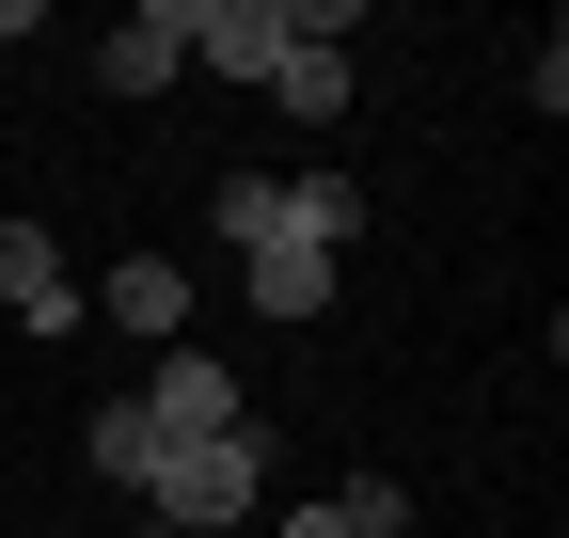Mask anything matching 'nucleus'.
Here are the masks:
<instances>
[{
	"label": "nucleus",
	"mask_w": 569,
	"mask_h": 538,
	"mask_svg": "<svg viewBox=\"0 0 569 538\" xmlns=\"http://www.w3.org/2000/svg\"><path fill=\"white\" fill-rule=\"evenodd\" d=\"M253 491H269V444H253V428H206V444H174L159 476H142V507H159L174 538H238Z\"/></svg>",
	"instance_id": "nucleus-1"
},
{
	"label": "nucleus",
	"mask_w": 569,
	"mask_h": 538,
	"mask_svg": "<svg viewBox=\"0 0 569 538\" xmlns=\"http://www.w3.org/2000/svg\"><path fill=\"white\" fill-rule=\"evenodd\" d=\"M127 412L159 428V459H174V444H206V428H238V365H222V349H142Z\"/></svg>",
	"instance_id": "nucleus-2"
},
{
	"label": "nucleus",
	"mask_w": 569,
	"mask_h": 538,
	"mask_svg": "<svg viewBox=\"0 0 569 538\" xmlns=\"http://www.w3.org/2000/svg\"><path fill=\"white\" fill-rule=\"evenodd\" d=\"M174 32H190V63H222V80H269L284 48H317L301 0H174Z\"/></svg>",
	"instance_id": "nucleus-3"
},
{
	"label": "nucleus",
	"mask_w": 569,
	"mask_h": 538,
	"mask_svg": "<svg viewBox=\"0 0 569 538\" xmlns=\"http://www.w3.org/2000/svg\"><path fill=\"white\" fill-rule=\"evenodd\" d=\"M80 317L142 332V349H190V269H174V253H127V269H96V286H80Z\"/></svg>",
	"instance_id": "nucleus-4"
},
{
	"label": "nucleus",
	"mask_w": 569,
	"mask_h": 538,
	"mask_svg": "<svg viewBox=\"0 0 569 538\" xmlns=\"http://www.w3.org/2000/svg\"><path fill=\"white\" fill-rule=\"evenodd\" d=\"M96 80H111V96H174V80H190L174 0H142V17H111V32H96Z\"/></svg>",
	"instance_id": "nucleus-5"
},
{
	"label": "nucleus",
	"mask_w": 569,
	"mask_h": 538,
	"mask_svg": "<svg viewBox=\"0 0 569 538\" xmlns=\"http://www.w3.org/2000/svg\"><path fill=\"white\" fill-rule=\"evenodd\" d=\"M0 301H17L32 332H63V317H80V269L48 253V222H0Z\"/></svg>",
	"instance_id": "nucleus-6"
},
{
	"label": "nucleus",
	"mask_w": 569,
	"mask_h": 538,
	"mask_svg": "<svg viewBox=\"0 0 569 538\" xmlns=\"http://www.w3.org/2000/svg\"><path fill=\"white\" fill-rule=\"evenodd\" d=\"M238 269H253V317H269V332H301V317H332V253H301V238H253Z\"/></svg>",
	"instance_id": "nucleus-7"
},
{
	"label": "nucleus",
	"mask_w": 569,
	"mask_h": 538,
	"mask_svg": "<svg viewBox=\"0 0 569 538\" xmlns=\"http://www.w3.org/2000/svg\"><path fill=\"white\" fill-rule=\"evenodd\" d=\"M269 96H284V127H348V48H284Z\"/></svg>",
	"instance_id": "nucleus-8"
},
{
	"label": "nucleus",
	"mask_w": 569,
	"mask_h": 538,
	"mask_svg": "<svg viewBox=\"0 0 569 538\" xmlns=\"http://www.w3.org/2000/svg\"><path fill=\"white\" fill-rule=\"evenodd\" d=\"M332 507H348V538H411V491H396V476H348Z\"/></svg>",
	"instance_id": "nucleus-9"
},
{
	"label": "nucleus",
	"mask_w": 569,
	"mask_h": 538,
	"mask_svg": "<svg viewBox=\"0 0 569 538\" xmlns=\"http://www.w3.org/2000/svg\"><path fill=\"white\" fill-rule=\"evenodd\" d=\"M284 538H348V507H284Z\"/></svg>",
	"instance_id": "nucleus-10"
},
{
	"label": "nucleus",
	"mask_w": 569,
	"mask_h": 538,
	"mask_svg": "<svg viewBox=\"0 0 569 538\" xmlns=\"http://www.w3.org/2000/svg\"><path fill=\"white\" fill-rule=\"evenodd\" d=\"M142 538H174V522H142Z\"/></svg>",
	"instance_id": "nucleus-11"
}]
</instances>
